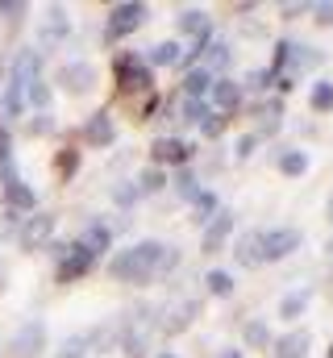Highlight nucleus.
<instances>
[{"mask_svg":"<svg viewBox=\"0 0 333 358\" xmlns=\"http://www.w3.org/2000/svg\"><path fill=\"white\" fill-rule=\"evenodd\" d=\"M159 259H163V242H138V246H129V250H121L108 271L121 279V283H150L155 275H159Z\"/></svg>","mask_w":333,"mask_h":358,"instance_id":"1","label":"nucleus"},{"mask_svg":"<svg viewBox=\"0 0 333 358\" xmlns=\"http://www.w3.org/2000/svg\"><path fill=\"white\" fill-rule=\"evenodd\" d=\"M117 80H121V92H129V96H134V92L142 96V92H150V84H155L150 67H146L138 55H121V59H117Z\"/></svg>","mask_w":333,"mask_h":358,"instance_id":"2","label":"nucleus"},{"mask_svg":"<svg viewBox=\"0 0 333 358\" xmlns=\"http://www.w3.org/2000/svg\"><path fill=\"white\" fill-rule=\"evenodd\" d=\"M46 350V321H25L8 342V358H38Z\"/></svg>","mask_w":333,"mask_h":358,"instance_id":"3","label":"nucleus"},{"mask_svg":"<svg viewBox=\"0 0 333 358\" xmlns=\"http://www.w3.org/2000/svg\"><path fill=\"white\" fill-rule=\"evenodd\" d=\"M142 21H146V4H117V8H113V17H108V25H104V38H108V42H117V38L134 34Z\"/></svg>","mask_w":333,"mask_h":358,"instance_id":"4","label":"nucleus"},{"mask_svg":"<svg viewBox=\"0 0 333 358\" xmlns=\"http://www.w3.org/2000/svg\"><path fill=\"white\" fill-rule=\"evenodd\" d=\"M50 234H55V217L50 213H29L21 221V229H17V238H21L25 250H42L50 242Z\"/></svg>","mask_w":333,"mask_h":358,"instance_id":"5","label":"nucleus"},{"mask_svg":"<svg viewBox=\"0 0 333 358\" xmlns=\"http://www.w3.org/2000/svg\"><path fill=\"white\" fill-rule=\"evenodd\" d=\"M292 250H300V234H296V229H267V234H262V259H267V263H279V259H288Z\"/></svg>","mask_w":333,"mask_h":358,"instance_id":"6","label":"nucleus"},{"mask_svg":"<svg viewBox=\"0 0 333 358\" xmlns=\"http://www.w3.org/2000/svg\"><path fill=\"white\" fill-rule=\"evenodd\" d=\"M96 267V259L83 250L80 242H71L67 246V255L59 259V283H71V279H80V275H87V271Z\"/></svg>","mask_w":333,"mask_h":358,"instance_id":"7","label":"nucleus"},{"mask_svg":"<svg viewBox=\"0 0 333 358\" xmlns=\"http://www.w3.org/2000/svg\"><path fill=\"white\" fill-rule=\"evenodd\" d=\"M192 142H183V138H159L155 146H150V155H155V167H163V163H171V167H179V163H187L192 159Z\"/></svg>","mask_w":333,"mask_h":358,"instance_id":"8","label":"nucleus"},{"mask_svg":"<svg viewBox=\"0 0 333 358\" xmlns=\"http://www.w3.org/2000/svg\"><path fill=\"white\" fill-rule=\"evenodd\" d=\"M234 234V213H213V221L204 225V255H217L221 246H225V238Z\"/></svg>","mask_w":333,"mask_h":358,"instance_id":"9","label":"nucleus"},{"mask_svg":"<svg viewBox=\"0 0 333 358\" xmlns=\"http://www.w3.org/2000/svg\"><path fill=\"white\" fill-rule=\"evenodd\" d=\"M59 84H63L67 92H76V96H83V92L96 84V67H92V63H63Z\"/></svg>","mask_w":333,"mask_h":358,"instance_id":"10","label":"nucleus"},{"mask_svg":"<svg viewBox=\"0 0 333 358\" xmlns=\"http://www.w3.org/2000/svg\"><path fill=\"white\" fill-rule=\"evenodd\" d=\"M38 71H42V55H38L34 46H25V50L13 59V76H8V80L25 88V84H34V80H38Z\"/></svg>","mask_w":333,"mask_h":358,"instance_id":"11","label":"nucleus"},{"mask_svg":"<svg viewBox=\"0 0 333 358\" xmlns=\"http://www.w3.org/2000/svg\"><path fill=\"white\" fill-rule=\"evenodd\" d=\"M83 138H87V146H113V142H117L113 117H108V113H92V121L83 125Z\"/></svg>","mask_w":333,"mask_h":358,"instance_id":"12","label":"nucleus"},{"mask_svg":"<svg viewBox=\"0 0 333 358\" xmlns=\"http://www.w3.org/2000/svg\"><path fill=\"white\" fill-rule=\"evenodd\" d=\"M121 338H125V325H121V317H113V321H104V325H100V329L87 338V346H92L96 355H108V350H113Z\"/></svg>","mask_w":333,"mask_h":358,"instance_id":"13","label":"nucleus"},{"mask_svg":"<svg viewBox=\"0 0 333 358\" xmlns=\"http://www.w3.org/2000/svg\"><path fill=\"white\" fill-rule=\"evenodd\" d=\"M80 246L92 255V259H100V255H108V246H113V229L108 225H100V221H92L87 229H83Z\"/></svg>","mask_w":333,"mask_h":358,"instance_id":"14","label":"nucleus"},{"mask_svg":"<svg viewBox=\"0 0 333 358\" xmlns=\"http://www.w3.org/2000/svg\"><path fill=\"white\" fill-rule=\"evenodd\" d=\"M196 313H200V304H196V300H183L179 308H171V313L163 317V334H166V338L183 334V329L192 325V317H196Z\"/></svg>","mask_w":333,"mask_h":358,"instance_id":"15","label":"nucleus"},{"mask_svg":"<svg viewBox=\"0 0 333 358\" xmlns=\"http://www.w3.org/2000/svg\"><path fill=\"white\" fill-rule=\"evenodd\" d=\"M4 204H8V213H34V192L21 183V176L13 179V183H4Z\"/></svg>","mask_w":333,"mask_h":358,"instance_id":"16","label":"nucleus"},{"mask_svg":"<svg viewBox=\"0 0 333 358\" xmlns=\"http://www.w3.org/2000/svg\"><path fill=\"white\" fill-rule=\"evenodd\" d=\"M234 259H238L242 267H258V263H262V234H258V229L238 238V246H234Z\"/></svg>","mask_w":333,"mask_h":358,"instance_id":"17","label":"nucleus"},{"mask_svg":"<svg viewBox=\"0 0 333 358\" xmlns=\"http://www.w3.org/2000/svg\"><path fill=\"white\" fill-rule=\"evenodd\" d=\"M21 108H25V88L8 80L4 92H0V117H4V121H17V117H21Z\"/></svg>","mask_w":333,"mask_h":358,"instance_id":"18","label":"nucleus"},{"mask_svg":"<svg viewBox=\"0 0 333 358\" xmlns=\"http://www.w3.org/2000/svg\"><path fill=\"white\" fill-rule=\"evenodd\" d=\"M271 346H275V358H304L309 355V334L296 329V334H288V338H279Z\"/></svg>","mask_w":333,"mask_h":358,"instance_id":"19","label":"nucleus"},{"mask_svg":"<svg viewBox=\"0 0 333 358\" xmlns=\"http://www.w3.org/2000/svg\"><path fill=\"white\" fill-rule=\"evenodd\" d=\"M208 92H213V76H208L204 67H192L187 80H183V96H187V100H204Z\"/></svg>","mask_w":333,"mask_h":358,"instance_id":"20","label":"nucleus"},{"mask_svg":"<svg viewBox=\"0 0 333 358\" xmlns=\"http://www.w3.org/2000/svg\"><path fill=\"white\" fill-rule=\"evenodd\" d=\"M179 29H183V34H192V38H204V34H213V25H208V13H200V8H183V13H179Z\"/></svg>","mask_w":333,"mask_h":358,"instance_id":"21","label":"nucleus"},{"mask_svg":"<svg viewBox=\"0 0 333 358\" xmlns=\"http://www.w3.org/2000/svg\"><path fill=\"white\" fill-rule=\"evenodd\" d=\"M309 300H313V292H309V287H304V292H288V296L279 300V317H283V321H296V317H304Z\"/></svg>","mask_w":333,"mask_h":358,"instance_id":"22","label":"nucleus"},{"mask_svg":"<svg viewBox=\"0 0 333 358\" xmlns=\"http://www.w3.org/2000/svg\"><path fill=\"white\" fill-rule=\"evenodd\" d=\"M225 63H229V46H225V42H208V46H204V55H200V63H196V67H204V71H208V76H213V71H221V67H225Z\"/></svg>","mask_w":333,"mask_h":358,"instance_id":"23","label":"nucleus"},{"mask_svg":"<svg viewBox=\"0 0 333 358\" xmlns=\"http://www.w3.org/2000/svg\"><path fill=\"white\" fill-rule=\"evenodd\" d=\"M321 63V50H313V46H288V76H296V71H304V67H317Z\"/></svg>","mask_w":333,"mask_h":358,"instance_id":"24","label":"nucleus"},{"mask_svg":"<svg viewBox=\"0 0 333 358\" xmlns=\"http://www.w3.org/2000/svg\"><path fill=\"white\" fill-rule=\"evenodd\" d=\"M50 100H55V92L46 80H34V84H25V104L29 108H38V113H50Z\"/></svg>","mask_w":333,"mask_h":358,"instance_id":"25","label":"nucleus"},{"mask_svg":"<svg viewBox=\"0 0 333 358\" xmlns=\"http://www.w3.org/2000/svg\"><path fill=\"white\" fill-rule=\"evenodd\" d=\"M183 59V50H179V42H159V46H150V67H175Z\"/></svg>","mask_w":333,"mask_h":358,"instance_id":"26","label":"nucleus"},{"mask_svg":"<svg viewBox=\"0 0 333 358\" xmlns=\"http://www.w3.org/2000/svg\"><path fill=\"white\" fill-rule=\"evenodd\" d=\"M213 100H217L221 108H238V100H242V84H234V80H213Z\"/></svg>","mask_w":333,"mask_h":358,"instance_id":"27","label":"nucleus"},{"mask_svg":"<svg viewBox=\"0 0 333 358\" xmlns=\"http://www.w3.org/2000/svg\"><path fill=\"white\" fill-rule=\"evenodd\" d=\"M213 117V108H208V100H187L183 96V108H179V121H187V125H204Z\"/></svg>","mask_w":333,"mask_h":358,"instance_id":"28","label":"nucleus"},{"mask_svg":"<svg viewBox=\"0 0 333 358\" xmlns=\"http://www.w3.org/2000/svg\"><path fill=\"white\" fill-rule=\"evenodd\" d=\"M63 34H67V17H63V8H50V17H46V29H42V42H46V46H55Z\"/></svg>","mask_w":333,"mask_h":358,"instance_id":"29","label":"nucleus"},{"mask_svg":"<svg viewBox=\"0 0 333 358\" xmlns=\"http://www.w3.org/2000/svg\"><path fill=\"white\" fill-rule=\"evenodd\" d=\"M275 338H271V329H267V321H250L246 325V346L250 350H267Z\"/></svg>","mask_w":333,"mask_h":358,"instance_id":"30","label":"nucleus"},{"mask_svg":"<svg viewBox=\"0 0 333 358\" xmlns=\"http://www.w3.org/2000/svg\"><path fill=\"white\" fill-rule=\"evenodd\" d=\"M279 171H283V176H304V171H309V155H304V150H288V155L279 159Z\"/></svg>","mask_w":333,"mask_h":358,"instance_id":"31","label":"nucleus"},{"mask_svg":"<svg viewBox=\"0 0 333 358\" xmlns=\"http://www.w3.org/2000/svg\"><path fill=\"white\" fill-rule=\"evenodd\" d=\"M204 283H208L213 296H234V275H229V271H208Z\"/></svg>","mask_w":333,"mask_h":358,"instance_id":"32","label":"nucleus"},{"mask_svg":"<svg viewBox=\"0 0 333 358\" xmlns=\"http://www.w3.org/2000/svg\"><path fill=\"white\" fill-rule=\"evenodd\" d=\"M192 200H196V217H192V221H196V225H208V221H213V208H217L213 192H196Z\"/></svg>","mask_w":333,"mask_h":358,"instance_id":"33","label":"nucleus"},{"mask_svg":"<svg viewBox=\"0 0 333 358\" xmlns=\"http://www.w3.org/2000/svg\"><path fill=\"white\" fill-rule=\"evenodd\" d=\"M309 104H313V113H330L333 108V84L321 80V84L313 88V96H309Z\"/></svg>","mask_w":333,"mask_h":358,"instance_id":"34","label":"nucleus"},{"mask_svg":"<svg viewBox=\"0 0 333 358\" xmlns=\"http://www.w3.org/2000/svg\"><path fill=\"white\" fill-rule=\"evenodd\" d=\"M163 183H166V171H163V167H146V171L138 176V192H159Z\"/></svg>","mask_w":333,"mask_h":358,"instance_id":"35","label":"nucleus"},{"mask_svg":"<svg viewBox=\"0 0 333 358\" xmlns=\"http://www.w3.org/2000/svg\"><path fill=\"white\" fill-rule=\"evenodd\" d=\"M83 355H87V338H83V334H71L55 358H83Z\"/></svg>","mask_w":333,"mask_h":358,"instance_id":"36","label":"nucleus"},{"mask_svg":"<svg viewBox=\"0 0 333 358\" xmlns=\"http://www.w3.org/2000/svg\"><path fill=\"white\" fill-rule=\"evenodd\" d=\"M29 8L21 4V0H0V17L8 21V25H21V17H25Z\"/></svg>","mask_w":333,"mask_h":358,"instance_id":"37","label":"nucleus"},{"mask_svg":"<svg viewBox=\"0 0 333 358\" xmlns=\"http://www.w3.org/2000/svg\"><path fill=\"white\" fill-rule=\"evenodd\" d=\"M29 134H34V138H46V134H55V117H50V113H38V117H29Z\"/></svg>","mask_w":333,"mask_h":358,"instance_id":"38","label":"nucleus"},{"mask_svg":"<svg viewBox=\"0 0 333 358\" xmlns=\"http://www.w3.org/2000/svg\"><path fill=\"white\" fill-rule=\"evenodd\" d=\"M55 167H59V176H76V167H80V155H76V150L67 146V150H59Z\"/></svg>","mask_w":333,"mask_h":358,"instance_id":"39","label":"nucleus"},{"mask_svg":"<svg viewBox=\"0 0 333 358\" xmlns=\"http://www.w3.org/2000/svg\"><path fill=\"white\" fill-rule=\"evenodd\" d=\"M179 267V246H163V259H159V275Z\"/></svg>","mask_w":333,"mask_h":358,"instance_id":"40","label":"nucleus"},{"mask_svg":"<svg viewBox=\"0 0 333 358\" xmlns=\"http://www.w3.org/2000/svg\"><path fill=\"white\" fill-rule=\"evenodd\" d=\"M221 129H225V113H213V117L200 125V134H204V138H217Z\"/></svg>","mask_w":333,"mask_h":358,"instance_id":"41","label":"nucleus"},{"mask_svg":"<svg viewBox=\"0 0 333 358\" xmlns=\"http://www.w3.org/2000/svg\"><path fill=\"white\" fill-rule=\"evenodd\" d=\"M113 196H117V204H121V208H129V204H134V200H138V196H142V192H138V187H134V183H121V187H117V192H113Z\"/></svg>","mask_w":333,"mask_h":358,"instance_id":"42","label":"nucleus"},{"mask_svg":"<svg viewBox=\"0 0 333 358\" xmlns=\"http://www.w3.org/2000/svg\"><path fill=\"white\" fill-rule=\"evenodd\" d=\"M254 146H258V138H254V134H246V138L238 142V159H250V155H254Z\"/></svg>","mask_w":333,"mask_h":358,"instance_id":"43","label":"nucleus"},{"mask_svg":"<svg viewBox=\"0 0 333 358\" xmlns=\"http://www.w3.org/2000/svg\"><path fill=\"white\" fill-rule=\"evenodd\" d=\"M0 163H13V142H8L4 129H0Z\"/></svg>","mask_w":333,"mask_h":358,"instance_id":"44","label":"nucleus"},{"mask_svg":"<svg viewBox=\"0 0 333 358\" xmlns=\"http://www.w3.org/2000/svg\"><path fill=\"white\" fill-rule=\"evenodd\" d=\"M317 25H333V4H317Z\"/></svg>","mask_w":333,"mask_h":358,"instance_id":"45","label":"nucleus"},{"mask_svg":"<svg viewBox=\"0 0 333 358\" xmlns=\"http://www.w3.org/2000/svg\"><path fill=\"white\" fill-rule=\"evenodd\" d=\"M246 84H250V88H267V84H271V76H267V71H250Z\"/></svg>","mask_w":333,"mask_h":358,"instance_id":"46","label":"nucleus"},{"mask_svg":"<svg viewBox=\"0 0 333 358\" xmlns=\"http://www.w3.org/2000/svg\"><path fill=\"white\" fill-rule=\"evenodd\" d=\"M221 358H242V350H225Z\"/></svg>","mask_w":333,"mask_h":358,"instance_id":"47","label":"nucleus"},{"mask_svg":"<svg viewBox=\"0 0 333 358\" xmlns=\"http://www.w3.org/2000/svg\"><path fill=\"white\" fill-rule=\"evenodd\" d=\"M155 358H175V355H171V350H159V355H155Z\"/></svg>","mask_w":333,"mask_h":358,"instance_id":"48","label":"nucleus"},{"mask_svg":"<svg viewBox=\"0 0 333 358\" xmlns=\"http://www.w3.org/2000/svg\"><path fill=\"white\" fill-rule=\"evenodd\" d=\"M330 221H333V196H330Z\"/></svg>","mask_w":333,"mask_h":358,"instance_id":"49","label":"nucleus"},{"mask_svg":"<svg viewBox=\"0 0 333 358\" xmlns=\"http://www.w3.org/2000/svg\"><path fill=\"white\" fill-rule=\"evenodd\" d=\"M330 358H333V346H330Z\"/></svg>","mask_w":333,"mask_h":358,"instance_id":"50","label":"nucleus"}]
</instances>
